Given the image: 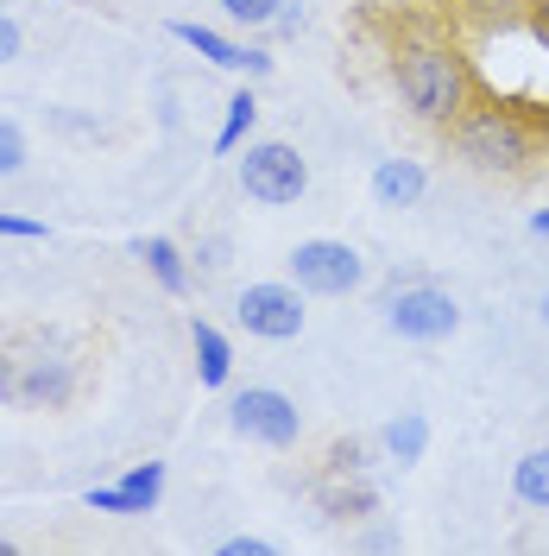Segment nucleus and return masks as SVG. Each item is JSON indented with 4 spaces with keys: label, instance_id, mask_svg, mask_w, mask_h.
<instances>
[{
    "label": "nucleus",
    "instance_id": "nucleus-1",
    "mask_svg": "<svg viewBox=\"0 0 549 556\" xmlns=\"http://www.w3.org/2000/svg\"><path fill=\"white\" fill-rule=\"evenodd\" d=\"M385 70H392L398 102L411 108V121L443 127V134L461 121V108L481 96V70H474V58H468L448 33H436V26H405V33L392 38Z\"/></svg>",
    "mask_w": 549,
    "mask_h": 556
},
{
    "label": "nucleus",
    "instance_id": "nucleus-2",
    "mask_svg": "<svg viewBox=\"0 0 549 556\" xmlns=\"http://www.w3.org/2000/svg\"><path fill=\"white\" fill-rule=\"evenodd\" d=\"M544 121L531 114V108L518 102H499V96H474V102L461 108V121L448 127V152L461 159V165H474L486 177H524L537 159H544Z\"/></svg>",
    "mask_w": 549,
    "mask_h": 556
},
{
    "label": "nucleus",
    "instance_id": "nucleus-3",
    "mask_svg": "<svg viewBox=\"0 0 549 556\" xmlns=\"http://www.w3.org/2000/svg\"><path fill=\"white\" fill-rule=\"evenodd\" d=\"M241 190H246V203H259V208H291L309 190V159L291 139H246Z\"/></svg>",
    "mask_w": 549,
    "mask_h": 556
},
{
    "label": "nucleus",
    "instance_id": "nucleus-4",
    "mask_svg": "<svg viewBox=\"0 0 549 556\" xmlns=\"http://www.w3.org/2000/svg\"><path fill=\"white\" fill-rule=\"evenodd\" d=\"M385 323L405 342H448L461 329V304L448 298L443 285H430V278H405V285L385 291Z\"/></svg>",
    "mask_w": 549,
    "mask_h": 556
},
{
    "label": "nucleus",
    "instance_id": "nucleus-5",
    "mask_svg": "<svg viewBox=\"0 0 549 556\" xmlns=\"http://www.w3.org/2000/svg\"><path fill=\"white\" fill-rule=\"evenodd\" d=\"M284 266H291V285H297L304 298H347V291L367 285V260H360V247L329 241V235L297 241Z\"/></svg>",
    "mask_w": 549,
    "mask_h": 556
},
{
    "label": "nucleus",
    "instance_id": "nucleus-6",
    "mask_svg": "<svg viewBox=\"0 0 549 556\" xmlns=\"http://www.w3.org/2000/svg\"><path fill=\"white\" fill-rule=\"evenodd\" d=\"M228 424L241 430L246 443H259V450H291V443L304 437V412H297V399L278 392V386H246V392H234Z\"/></svg>",
    "mask_w": 549,
    "mask_h": 556
},
{
    "label": "nucleus",
    "instance_id": "nucleus-7",
    "mask_svg": "<svg viewBox=\"0 0 549 556\" xmlns=\"http://www.w3.org/2000/svg\"><path fill=\"white\" fill-rule=\"evenodd\" d=\"M246 336H259V342H297L304 336V291L291 285V278H259V285H246L241 304H234Z\"/></svg>",
    "mask_w": 549,
    "mask_h": 556
},
{
    "label": "nucleus",
    "instance_id": "nucleus-8",
    "mask_svg": "<svg viewBox=\"0 0 549 556\" xmlns=\"http://www.w3.org/2000/svg\"><path fill=\"white\" fill-rule=\"evenodd\" d=\"M76 399V361L64 348H26L13 354V405H38V412H58Z\"/></svg>",
    "mask_w": 549,
    "mask_h": 556
},
{
    "label": "nucleus",
    "instance_id": "nucleus-9",
    "mask_svg": "<svg viewBox=\"0 0 549 556\" xmlns=\"http://www.w3.org/2000/svg\"><path fill=\"white\" fill-rule=\"evenodd\" d=\"M82 500H89V513H107V519H139L165 500V462H133L120 481L89 486Z\"/></svg>",
    "mask_w": 549,
    "mask_h": 556
},
{
    "label": "nucleus",
    "instance_id": "nucleus-10",
    "mask_svg": "<svg viewBox=\"0 0 549 556\" xmlns=\"http://www.w3.org/2000/svg\"><path fill=\"white\" fill-rule=\"evenodd\" d=\"M171 38L177 45H190L203 64H215V70H234V76H272V58L266 51H246V45H234L228 33H215V26H196V20H171Z\"/></svg>",
    "mask_w": 549,
    "mask_h": 556
},
{
    "label": "nucleus",
    "instance_id": "nucleus-11",
    "mask_svg": "<svg viewBox=\"0 0 549 556\" xmlns=\"http://www.w3.org/2000/svg\"><path fill=\"white\" fill-rule=\"evenodd\" d=\"M430 190V172L417 159H379L373 165V203L379 208H417Z\"/></svg>",
    "mask_w": 549,
    "mask_h": 556
},
{
    "label": "nucleus",
    "instance_id": "nucleus-12",
    "mask_svg": "<svg viewBox=\"0 0 549 556\" xmlns=\"http://www.w3.org/2000/svg\"><path fill=\"white\" fill-rule=\"evenodd\" d=\"M190 342H196V380L208 392H221V386L234 380V342L215 323H190Z\"/></svg>",
    "mask_w": 549,
    "mask_h": 556
},
{
    "label": "nucleus",
    "instance_id": "nucleus-13",
    "mask_svg": "<svg viewBox=\"0 0 549 556\" xmlns=\"http://www.w3.org/2000/svg\"><path fill=\"white\" fill-rule=\"evenodd\" d=\"M139 260H145V273L158 278V291H171V298L190 291V253H183L177 241L152 235V241H139Z\"/></svg>",
    "mask_w": 549,
    "mask_h": 556
},
{
    "label": "nucleus",
    "instance_id": "nucleus-14",
    "mask_svg": "<svg viewBox=\"0 0 549 556\" xmlns=\"http://www.w3.org/2000/svg\"><path fill=\"white\" fill-rule=\"evenodd\" d=\"M531 7L537 0H455V20H468L481 33H518V26H531Z\"/></svg>",
    "mask_w": 549,
    "mask_h": 556
},
{
    "label": "nucleus",
    "instance_id": "nucleus-15",
    "mask_svg": "<svg viewBox=\"0 0 549 556\" xmlns=\"http://www.w3.org/2000/svg\"><path fill=\"white\" fill-rule=\"evenodd\" d=\"M385 455L398 462V468H411V462H423V450H430V417L423 412H398L392 424H385Z\"/></svg>",
    "mask_w": 549,
    "mask_h": 556
},
{
    "label": "nucleus",
    "instance_id": "nucleus-16",
    "mask_svg": "<svg viewBox=\"0 0 549 556\" xmlns=\"http://www.w3.org/2000/svg\"><path fill=\"white\" fill-rule=\"evenodd\" d=\"M259 127V96L253 89H234L228 108H221V127H215V152H241L246 139Z\"/></svg>",
    "mask_w": 549,
    "mask_h": 556
},
{
    "label": "nucleus",
    "instance_id": "nucleus-17",
    "mask_svg": "<svg viewBox=\"0 0 549 556\" xmlns=\"http://www.w3.org/2000/svg\"><path fill=\"white\" fill-rule=\"evenodd\" d=\"M512 493H518V506H524V513H549V443H544V450H531V455H518Z\"/></svg>",
    "mask_w": 549,
    "mask_h": 556
},
{
    "label": "nucleus",
    "instance_id": "nucleus-18",
    "mask_svg": "<svg viewBox=\"0 0 549 556\" xmlns=\"http://www.w3.org/2000/svg\"><path fill=\"white\" fill-rule=\"evenodd\" d=\"M379 500H373V486L360 481V475H335V486H322V513H329V519H367V513H373Z\"/></svg>",
    "mask_w": 549,
    "mask_h": 556
},
{
    "label": "nucleus",
    "instance_id": "nucleus-19",
    "mask_svg": "<svg viewBox=\"0 0 549 556\" xmlns=\"http://www.w3.org/2000/svg\"><path fill=\"white\" fill-rule=\"evenodd\" d=\"M234 26H246V33H272V20H278V7L284 0H215Z\"/></svg>",
    "mask_w": 549,
    "mask_h": 556
},
{
    "label": "nucleus",
    "instance_id": "nucleus-20",
    "mask_svg": "<svg viewBox=\"0 0 549 556\" xmlns=\"http://www.w3.org/2000/svg\"><path fill=\"white\" fill-rule=\"evenodd\" d=\"M20 172H26V134H20V121L0 114V177H20Z\"/></svg>",
    "mask_w": 549,
    "mask_h": 556
},
{
    "label": "nucleus",
    "instance_id": "nucleus-21",
    "mask_svg": "<svg viewBox=\"0 0 549 556\" xmlns=\"http://www.w3.org/2000/svg\"><path fill=\"white\" fill-rule=\"evenodd\" d=\"M0 241H44V222H38V215H13V208H0Z\"/></svg>",
    "mask_w": 549,
    "mask_h": 556
},
{
    "label": "nucleus",
    "instance_id": "nucleus-22",
    "mask_svg": "<svg viewBox=\"0 0 549 556\" xmlns=\"http://www.w3.org/2000/svg\"><path fill=\"white\" fill-rule=\"evenodd\" d=\"M203 273H221L228 266V235H208V241H196V253H190Z\"/></svg>",
    "mask_w": 549,
    "mask_h": 556
},
{
    "label": "nucleus",
    "instance_id": "nucleus-23",
    "mask_svg": "<svg viewBox=\"0 0 549 556\" xmlns=\"http://www.w3.org/2000/svg\"><path fill=\"white\" fill-rule=\"evenodd\" d=\"M329 468H335V475H360V468H367V450L347 437V443H335V450H329Z\"/></svg>",
    "mask_w": 549,
    "mask_h": 556
},
{
    "label": "nucleus",
    "instance_id": "nucleus-24",
    "mask_svg": "<svg viewBox=\"0 0 549 556\" xmlns=\"http://www.w3.org/2000/svg\"><path fill=\"white\" fill-rule=\"evenodd\" d=\"M20 45H26L20 20H13V13H0V64H13V58H20Z\"/></svg>",
    "mask_w": 549,
    "mask_h": 556
},
{
    "label": "nucleus",
    "instance_id": "nucleus-25",
    "mask_svg": "<svg viewBox=\"0 0 549 556\" xmlns=\"http://www.w3.org/2000/svg\"><path fill=\"white\" fill-rule=\"evenodd\" d=\"M221 556H272V544L246 531V538H228V544H221Z\"/></svg>",
    "mask_w": 549,
    "mask_h": 556
},
{
    "label": "nucleus",
    "instance_id": "nucleus-26",
    "mask_svg": "<svg viewBox=\"0 0 549 556\" xmlns=\"http://www.w3.org/2000/svg\"><path fill=\"white\" fill-rule=\"evenodd\" d=\"M272 33L278 38H297V33H304V7H291V0H284V7H278V20H272Z\"/></svg>",
    "mask_w": 549,
    "mask_h": 556
},
{
    "label": "nucleus",
    "instance_id": "nucleus-27",
    "mask_svg": "<svg viewBox=\"0 0 549 556\" xmlns=\"http://www.w3.org/2000/svg\"><path fill=\"white\" fill-rule=\"evenodd\" d=\"M531 33L549 45V0H537V7H531Z\"/></svg>",
    "mask_w": 549,
    "mask_h": 556
},
{
    "label": "nucleus",
    "instance_id": "nucleus-28",
    "mask_svg": "<svg viewBox=\"0 0 549 556\" xmlns=\"http://www.w3.org/2000/svg\"><path fill=\"white\" fill-rule=\"evenodd\" d=\"M0 399H13V354L0 348Z\"/></svg>",
    "mask_w": 549,
    "mask_h": 556
},
{
    "label": "nucleus",
    "instance_id": "nucleus-29",
    "mask_svg": "<svg viewBox=\"0 0 549 556\" xmlns=\"http://www.w3.org/2000/svg\"><path fill=\"white\" fill-rule=\"evenodd\" d=\"M367 551H398V531H367Z\"/></svg>",
    "mask_w": 549,
    "mask_h": 556
},
{
    "label": "nucleus",
    "instance_id": "nucleus-30",
    "mask_svg": "<svg viewBox=\"0 0 549 556\" xmlns=\"http://www.w3.org/2000/svg\"><path fill=\"white\" fill-rule=\"evenodd\" d=\"M531 235H544V241H549V208H537V215H531Z\"/></svg>",
    "mask_w": 549,
    "mask_h": 556
},
{
    "label": "nucleus",
    "instance_id": "nucleus-31",
    "mask_svg": "<svg viewBox=\"0 0 549 556\" xmlns=\"http://www.w3.org/2000/svg\"><path fill=\"white\" fill-rule=\"evenodd\" d=\"M537 316H544V323H549V291H544V304H537Z\"/></svg>",
    "mask_w": 549,
    "mask_h": 556
},
{
    "label": "nucleus",
    "instance_id": "nucleus-32",
    "mask_svg": "<svg viewBox=\"0 0 549 556\" xmlns=\"http://www.w3.org/2000/svg\"><path fill=\"white\" fill-rule=\"evenodd\" d=\"M0 556H13V538H0Z\"/></svg>",
    "mask_w": 549,
    "mask_h": 556
}]
</instances>
